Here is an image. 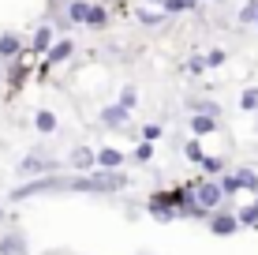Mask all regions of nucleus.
I'll list each match as a JSON object with an SVG mask.
<instances>
[{
  "mask_svg": "<svg viewBox=\"0 0 258 255\" xmlns=\"http://www.w3.org/2000/svg\"><path fill=\"white\" fill-rule=\"evenodd\" d=\"M183 158H187L191 165H202V158H206V150H202V139H199V135L183 143Z\"/></svg>",
  "mask_w": 258,
  "mask_h": 255,
  "instance_id": "25",
  "label": "nucleus"
},
{
  "mask_svg": "<svg viewBox=\"0 0 258 255\" xmlns=\"http://www.w3.org/2000/svg\"><path fill=\"white\" fill-rule=\"evenodd\" d=\"M109 23H112L109 4H101V0H97V4L90 8V19H86V26H90V30H101V26H109Z\"/></svg>",
  "mask_w": 258,
  "mask_h": 255,
  "instance_id": "18",
  "label": "nucleus"
},
{
  "mask_svg": "<svg viewBox=\"0 0 258 255\" xmlns=\"http://www.w3.org/2000/svg\"><path fill=\"white\" fill-rule=\"evenodd\" d=\"M187 109L191 113H206V117H221V113H225V109H221V101H213V98H191Z\"/></svg>",
  "mask_w": 258,
  "mask_h": 255,
  "instance_id": "20",
  "label": "nucleus"
},
{
  "mask_svg": "<svg viewBox=\"0 0 258 255\" xmlns=\"http://www.w3.org/2000/svg\"><path fill=\"white\" fill-rule=\"evenodd\" d=\"M187 128H191V135H213V131H221V117H206V113H191L187 117Z\"/></svg>",
  "mask_w": 258,
  "mask_h": 255,
  "instance_id": "11",
  "label": "nucleus"
},
{
  "mask_svg": "<svg viewBox=\"0 0 258 255\" xmlns=\"http://www.w3.org/2000/svg\"><path fill=\"white\" fill-rule=\"evenodd\" d=\"M15 173H19L23 180H38V177H49V173H64V165H60L56 158L41 154V150H30V154L19 158V169Z\"/></svg>",
  "mask_w": 258,
  "mask_h": 255,
  "instance_id": "2",
  "label": "nucleus"
},
{
  "mask_svg": "<svg viewBox=\"0 0 258 255\" xmlns=\"http://www.w3.org/2000/svg\"><path fill=\"white\" fill-rule=\"evenodd\" d=\"M0 83H8V68H4V60H0Z\"/></svg>",
  "mask_w": 258,
  "mask_h": 255,
  "instance_id": "31",
  "label": "nucleus"
},
{
  "mask_svg": "<svg viewBox=\"0 0 258 255\" xmlns=\"http://www.w3.org/2000/svg\"><path fill=\"white\" fill-rule=\"evenodd\" d=\"M254 26H258V23H254Z\"/></svg>",
  "mask_w": 258,
  "mask_h": 255,
  "instance_id": "36",
  "label": "nucleus"
},
{
  "mask_svg": "<svg viewBox=\"0 0 258 255\" xmlns=\"http://www.w3.org/2000/svg\"><path fill=\"white\" fill-rule=\"evenodd\" d=\"M239 109L243 113H258V86H247V90L239 94Z\"/></svg>",
  "mask_w": 258,
  "mask_h": 255,
  "instance_id": "26",
  "label": "nucleus"
},
{
  "mask_svg": "<svg viewBox=\"0 0 258 255\" xmlns=\"http://www.w3.org/2000/svg\"><path fill=\"white\" fill-rule=\"evenodd\" d=\"M131 154L116 150V146H101L97 150V169H123V162H127Z\"/></svg>",
  "mask_w": 258,
  "mask_h": 255,
  "instance_id": "14",
  "label": "nucleus"
},
{
  "mask_svg": "<svg viewBox=\"0 0 258 255\" xmlns=\"http://www.w3.org/2000/svg\"><path fill=\"white\" fill-rule=\"evenodd\" d=\"M254 203H258V195H254Z\"/></svg>",
  "mask_w": 258,
  "mask_h": 255,
  "instance_id": "35",
  "label": "nucleus"
},
{
  "mask_svg": "<svg viewBox=\"0 0 258 255\" xmlns=\"http://www.w3.org/2000/svg\"><path fill=\"white\" fill-rule=\"evenodd\" d=\"M4 218H8V210H4V207H0V222H4Z\"/></svg>",
  "mask_w": 258,
  "mask_h": 255,
  "instance_id": "32",
  "label": "nucleus"
},
{
  "mask_svg": "<svg viewBox=\"0 0 258 255\" xmlns=\"http://www.w3.org/2000/svg\"><path fill=\"white\" fill-rule=\"evenodd\" d=\"M206 64H210V68L228 64V53H225V49H210V53H206Z\"/></svg>",
  "mask_w": 258,
  "mask_h": 255,
  "instance_id": "30",
  "label": "nucleus"
},
{
  "mask_svg": "<svg viewBox=\"0 0 258 255\" xmlns=\"http://www.w3.org/2000/svg\"><path fill=\"white\" fill-rule=\"evenodd\" d=\"M90 8H94V0H68V4H64V19L86 26V19H90Z\"/></svg>",
  "mask_w": 258,
  "mask_h": 255,
  "instance_id": "12",
  "label": "nucleus"
},
{
  "mask_svg": "<svg viewBox=\"0 0 258 255\" xmlns=\"http://www.w3.org/2000/svg\"><path fill=\"white\" fill-rule=\"evenodd\" d=\"M195 195L191 184H183V188H168V191H154V195L146 199V214L154 218L157 225H168L180 218V207L187 203V199Z\"/></svg>",
  "mask_w": 258,
  "mask_h": 255,
  "instance_id": "1",
  "label": "nucleus"
},
{
  "mask_svg": "<svg viewBox=\"0 0 258 255\" xmlns=\"http://www.w3.org/2000/svg\"><path fill=\"white\" fill-rule=\"evenodd\" d=\"M97 120H101L109 131H116V128H127L131 124V109H123L120 101H112V105H105L101 113H97Z\"/></svg>",
  "mask_w": 258,
  "mask_h": 255,
  "instance_id": "9",
  "label": "nucleus"
},
{
  "mask_svg": "<svg viewBox=\"0 0 258 255\" xmlns=\"http://www.w3.org/2000/svg\"><path fill=\"white\" fill-rule=\"evenodd\" d=\"M199 169H202V177H221V173H225V158L221 154H206Z\"/></svg>",
  "mask_w": 258,
  "mask_h": 255,
  "instance_id": "22",
  "label": "nucleus"
},
{
  "mask_svg": "<svg viewBox=\"0 0 258 255\" xmlns=\"http://www.w3.org/2000/svg\"><path fill=\"white\" fill-rule=\"evenodd\" d=\"M161 12H168V15H187V12H195V8L202 4V0H154Z\"/></svg>",
  "mask_w": 258,
  "mask_h": 255,
  "instance_id": "17",
  "label": "nucleus"
},
{
  "mask_svg": "<svg viewBox=\"0 0 258 255\" xmlns=\"http://www.w3.org/2000/svg\"><path fill=\"white\" fill-rule=\"evenodd\" d=\"M206 225H210V233H213V236H236L239 229H243V225H239V218H236V210H232V207H221V210H213Z\"/></svg>",
  "mask_w": 258,
  "mask_h": 255,
  "instance_id": "5",
  "label": "nucleus"
},
{
  "mask_svg": "<svg viewBox=\"0 0 258 255\" xmlns=\"http://www.w3.org/2000/svg\"><path fill=\"white\" fill-rule=\"evenodd\" d=\"M131 19H135L139 26H161V23H168V12H161V8H157V12H150V8H135V12H131Z\"/></svg>",
  "mask_w": 258,
  "mask_h": 255,
  "instance_id": "15",
  "label": "nucleus"
},
{
  "mask_svg": "<svg viewBox=\"0 0 258 255\" xmlns=\"http://www.w3.org/2000/svg\"><path fill=\"white\" fill-rule=\"evenodd\" d=\"M26 75H30V64H26V57L8 64V86H12V90H19V86L26 83Z\"/></svg>",
  "mask_w": 258,
  "mask_h": 255,
  "instance_id": "16",
  "label": "nucleus"
},
{
  "mask_svg": "<svg viewBox=\"0 0 258 255\" xmlns=\"http://www.w3.org/2000/svg\"><path fill=\"white\" fill-rule=\"evenodd\" d=\"M56 124H60V120H56V113H52V109H38V113H34V128H38L41 135H52Z\"/></svg>",
  "mask_w": 258,
  "mask_h": 255,
  "instance_id": "19",
  "label": "nucleus"
},
{
  "mask_svg": "<svg viewBox=\"0 0 258 255\" xmlns=\"http://www.w3.org/2000/svg\"><path fill=\"white\" fill-rule=\"evenodd\" d=\"M154 146H157V143H150V139H139V146L131 150V162L150 165V162H154Z\"/></svg>",
  "mask_w": 258,
  "mask_h": 255,
  "instance_id": "24",
  "label": "nucleus"
},
{
  "mask_svg": "<svg viewBox=\"0 0 258 255\" xmlns=\"http://www.w3.org/2000/svg\"><path fill=\"white\" fill-rule=\"evenodd\" d=\"M236 218H239V225H243V229H258V203L251 199L247 207H239V210H236Z\"/></svg>",
  "mask_w": 258,
  "mask_h": 255,
  "instance_id": "21",
  "label": "nucleus"
},
{
  "mask_svg": "<svg viewBox=\"0 0 258 255\" xmlns=\"http://www.w3.org/2000/svg\"><path fill=\"white\" fill-rule=\"evenodd\" d=\"M68 165H71V173H94L97 169V150H90V146H75V150L68 154Z\"/></svg>",
  "mask_w": 258,
  "mask_h": 255,
  "instance_id": "10",
  "label": "nucleus"
},
{
  "mask_svg": "<svg viewBox=\"0 0 258 255\" xmlns=\"http://www.w3.org/2000/svg\"><path fill=\"white\" fill-rule=\"evenodd\" d=\"M116 101L123 105V109H131V113H135V109H139V86H135V83H123Z\"/></svg>",
  "mask_w": 258,
  "mask_h": 255,
  "instance_id": "23",
  "label": "nucleus"
},
{
  "mask_svg": "<svg viewBox=\"0 0 258 255\" xmlns=\"http://www.w3.org/2000/svg\"><path fill=\"white\" fill-rule=\"evenodd\" d=\"M191 188H195V199H199L210 214L221 210V207H228V195H225V188H221L217 177H199V180H191Z\"/></svg>",
  "mask_w": 258,
  "mask_h": 255,
  "instance_id": "3",
  "label": "nucleus"
},
{
  "mask_svg": "<svg viewBox=\"0 0 258 255\" xmlns=\"http://www.w3.org/2000/svg\"><path fill=\"white\" fill-rule=\"evenodd\" d=\"M221 188H225V195L228 199H232V195H239V180H236V173H221ZM228 207H232V203H228Z\"/></svg>",
  "mask_w": 258,
  "mask_h": 255,
  "instance_id": "29",
  "label": "nucleus"
},
{
  "mask_svg": "<svg viewBox=\"0 0 258 255\" xmlns=\"http://www.w3.org/2000/svg\"><path fill=\"white\" fill-rule=\"evenodd\" d=\"M0 255H30V236L23 229H4L0 233Z\"/></svg>",
  "mask_w": 258,
  "mask_h": 255,
  "instance_id": "8",
  "label": "nucleus"
},
{
  "mask_svg": "<svg viewBox=\"0 0 258 255\" xmlns=\"http://www.w3.org/2000/svg\"><path fill=\"white\" fill-rule=\"evenodd\" d=\"M236 180H239V191H247V195H258V169H254V165H236Z\"/></svg>",
  "mask_w": 258,
  "mask_h": 255,
  "instance_id": "13",
  "label": "nucleus"
},
{
  "mask_svg": "<svg viewBox=\"0 0 258 255\" xmlns=\"http://www.w3.org/2000/svg\"><path fill=\"white\" fill-rule=\"evenodd\" d=\"M101 4H116V0H101Z\"/></svg>",
  "mask_w": 258,
  "mask_h": 255,
  "instance_id": "33",
  "label": "nucleus"
},
{
  "mask_svg": "<svg viewBox=\"0 0 258 255\" xmlns=\"http://www.w3.org/2000/svg\"><path fill=\"white\" fill-rule=\"evenodd\" d=\"M23 57H30V45L15 30H0V60L12 64V60H23Z\"/></svg>",
  "mask_w": 258,
  "mask_h": 255,
  "instance_id": "6",
  "label": "nucleus"
},
{
  "mask_svg": "<svg viewBox=\"0 0 258 255\" xmlns=\"http://www.w3.org/2000/svg\"><path fill=\"white\" fill-rule=\"evenodd\" d=\"M26 45H30V57H45V53L56 45V23H41L38 30L30 34V41H26Z\"/></svg>",
  "mask_w": 258,
  "mask_h": 255,
  "instance_id": "7",
  "label": "nucleus"
},
{
  "mask_svg": "<svg viewBox=\"0 0 258 255\" xmlns=\"http://www.w3.org/2000/svg\"><path fill=\"white\" fill-rule=\"evenodd\" d=\"M71 57H75V41H71V38H56V45H52L45 57H38V75L45 79L56 64H68Z\"/></svg>",
  "mask_w": 258,
  "mask_h": 255,
  "instance_id": "4",
  "label": "nucleus"
},
{
  "mask_svg": "<svg viewBox=\"0 0 258 255\" xmlns=\"http://www.w3.org/2000/svg\"><path fill=\"white\" fill-rule=\"evenodd\" d=\"M187 72H191V75H206V72H210L206 53H195V57H187Z\"/></svg>",
  "mask_w": 258,
  "mask_h": 255,
  "instance_id": "27",
  "label": "nucleus"
},
{
  "mask_svg": "<svg viewBox=\"0 0 258 255\" xmlns=\"http://www.w3.org/2000/svg\"><path fill=\"white\" fill-rule=\"evenodd\" d=\"M52 4H60V0H52Z\"/></svg>",
  "mask_w": 258,
  "mask_h": 255,
  "instance_id": "34",
  "label": "nucleus"
},
{
  "mask_svg": "<svg viewBox=\"0 0 258 255\" xmlns=\"http://www.w3.org/2000/svg\"><path fill=\"white\" fill-rule=\"evenodd\" d=\"M161 135H165V128L157 124V120H150V124H142V128H139V139H150V143H157Z\"/></svg>",
  "mask_w": 258,
  "mask_h": 255,
  "instance_id": "28",
  "label": "nucleus"
}]
</instances>
